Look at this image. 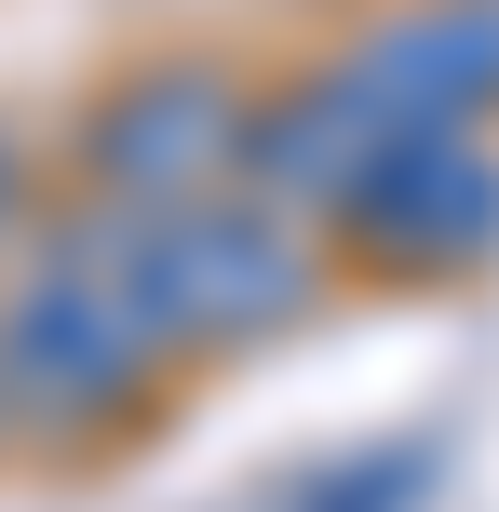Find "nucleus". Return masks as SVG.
Masks as SVG:
<instances>
[{"label":"nucleus","mask_w":499,"mask_h":512,"mask_svg":"<svg viewBox=\"0 0 499 512\" xmlns=\"http://www.w3.org/2000/svg\"><path fill=\"white\" fill-rule=\"evenodd\" d=\"M176 405V364L135 324L108 216L68 203L0 256V418H14V459H108L149 418Z\"/></svg>","instance_id":"f257e3e1"},{"label":"nucleus","mask_w":499,"mask_h":512,"mask_svg":"<svg viewBox=\"0 0 499 512\" xmlns=\"http://www.w3.org/2000/svg\"><path fill=\"white\" fill-rule=\"evenodd\" d=\"M108 216V203H95ZM108 256H122V297L135 324L162 337V364H230V351H270L297 337L324 297H338V243L311 216H284L270 189H189L162 216H108Z\"/></svg>","instance_id":"f03ea898"},{"label":"nucleus","mask_w":499,"mask_h":512,"mask_svg":"<svg viewBox=\"0 0 499 512\" xmlns=\"http://www.w3.org/2000/svg\"><path fill=\"white\" fill-rule=\"evenodd\" d=\"M243 122H257V81L216 41L122 54V68L81 95V122H68V189L108 203V216H162V203H189V189L243 176Z\"/></svg>","instance_id":"7ed1b4c3"},{"label":"nucleus","mask_w":499,"mask_h":512,"mask_svg":"<svg viewBox=\"0 0 499 512\" xmlns=\"http://www.w3.org/2000/svg\"><path fill=\"white\" fill-rule=\"evenodd\" d=\"M338 270L365 283H486L499 270V135L486 122H405L324 216Z\"/></svg>","instance_id":"20e7f679"},{"label":"nucleus","mask_w":499,"mask_h":512,"mask_svg":"<svg viewBox=\"0 0 499 512\" xmlns=\"http://www.w3.org/2000/svg\"><path fill=\"white\" fill-rule=\"evenodd\" d=\"M392 108H378V81L351 68V54H311V68H284V81H257V122H243V189H270L284 216H338L351 203V176H365L378 149H392Z\"/></svg>","instance_id":"39448f33"},{"label":"nucleus","mask_w":499,"mask_h":512,"mask_svg":"<svg viewBox=\"0 0 499 512\" xmlns=\"http://www.w3.org/2000/svg\"><path fill=\"white\" fill-rule=\"evenodd\" d=\"M338 54L378 81L392 122H486L499 135V0H378Z\"/></svg>","instance_id":"423d86ee"},{"label":"nucleus","mask_w":499,"mask_h":512,"mask_svg":"<svg viewBox=\"0 0 499 512\" xmlns=\"http://www.w3.org/2000/svg\"><path fill=\"white\" fill-rule=\"evenodd\" d=\"M432 472H446V445H432V432H378V445H351V459L284 472L270 512H432Z\"/></svg>","instance_id":"0eeeda50"},{"label":"nucleus","mask_w":499,"mask_h":512,"mask_svg":"<svg viewBox=\"0 0 499 512\" xmlns=\"http://www.w3.org/2000/svg\"><path fill=\"white\" fill-rule=\"evenodd\" d=\"M27 230H41V149H27V135L0 122V256H14Z\"/></svg>","instance_id":"6e6552de"},{"label":"nucleus","mask_w":499,"mask_h":512,"mask_svg":"<svg viewBox=\"0 0 499 512\" xmlns=\"http://www.w3.org/2000/svg\"><path fill=\"white\" fill-rule=\"evenodd\" d=\"M0 459H14V418H0Z\"/></svg>","instance_id":"1a4fd4ad"}]
</instances>
